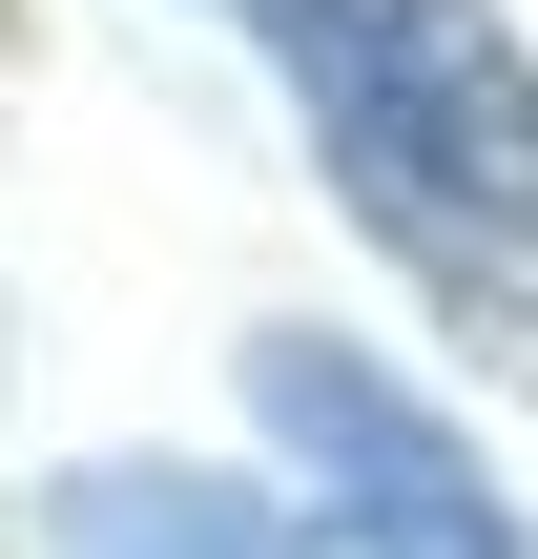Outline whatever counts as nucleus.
Returning a JSON list of instances; mask_svg holds the SVG:
<instances>
[{
  "instance_id": "f257e3e1",
  "label": "nucleus",
  "mask_w": 538,
  "mask_h": 559,
  "mask_svg": "<svg viewBox=\"0 0 538 559\" xmlns=\"http://www.w3.org/2000/svg\"><path fill=\"white\" fill-rule=\"evenodd\" d=\"M270 41H290V83L332 104L373 228L498 311L518 249H538V83H518V41H498L477 0H270Z\"/></svg>"
},
{
  "instance_id": "f03ea898",
  "label": "nucleus",
  "mask_w": 538,
  "mask_h": 559,
  "mask_svg": "<svg viewBox=\"0 0 538 559\" xmlns=\"http://www.w3.org/2000/svg\"><path fill=\"white\" fill-rule=\"evenodd\" d=\"M270 415H290V436L373 498V559H498L477 477H456V436H435V415H394L352 353H311V332H290V353H270Z\"/></svg>"
}]
</instances>
